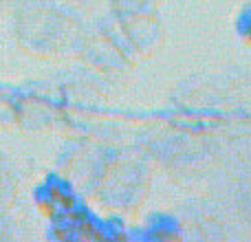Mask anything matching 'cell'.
<instances>
[{
    "label": "cell",
    "mask_w": 251,
    "mask_h": 242,
    "mask_svg": "<svg viewBox=\"0 0 251 242\" xmlns=\"http://www.w3.org/2000/svg\"><path fill=\"white\" fill-rule=\"evenodd\" d=\"M11 33L22 53L35 60L77 57L88 26L62 0H22L13 9Z\"/></svg>",
    "instance_id": "obj_1"
},
{
    "label": "cell",
    "mask_w": 251,
    "mask_h": 242,
    "mask_svg": "<svg viewBox=\"0 0 251 242\" xmlns=\"http://www.w3.org/2000/svg\"><path fill=\"white\" fill-rule=\"evenodd\" d=\"M82 192L106 209L132 212L150 192L148 159L106 143Z\"/></svg>",
    "instance_id": "obj_2"
},
{
    "label": "cell",
    "mask_w": 251,
    "mask_h": 242,
    "mask_svg": "<svg viewBox=\"0 0 251 242\" xmlns=\"http://www.w3.org/2000/svg\"><path fill=\"white\" fill-rule=\"evenodd\" d=\"M143 156H152L161 165L178 174L203 169L212 159V147L205 132L174 125L172 130L150 132L143 139Z\"/></svg>",
    "instance_id": "obj_3"
},
{
    "label": "cell",
    "mask_w": 251,
    "mask_h": 242,
    "mask_svg": "<svg viewBox=\"0 0 251 242\" xmlns=\"http://www.w3.org/2000/svg\"><path fill=\"white\" fill-rule=\"evenodd\" d=\"M18 200V176L11 163L0 154V218H7Z\"/></svg>",
    "instance_id": "obj_4"
},
{
    "label": "cell",
    "mask_w": 251,
    "mask_h": 242,
    "mask_svg": "<svg viewBox=\"0 0 251 242\" xmlns=\"http://www.w3.org/2000/svg\"><path fill=\"white\" fill-rule=\"evenodd\" d=\"M110 13L128 16V13H148L154 11L156 0H108Z\"/></svg>",
    "instance_id": "obj_5"
},
{
    "label": "cell",
    "mask_w": 251,
    "mask_h": 242,
    "mask_svg": "<svg viewBox=\"0 0 251 242\" xmlns=\"http://www.w3.org/2000/svg\"><path fill=\"white\" fill-rule=\"evenodd\" d=\"M236 31H238V33L251 44V4L240 11L238 22H236Z\"/></svg>",
    "instance_id": "obj_6"
},
{
    "label": "cell",
    "mask_w": 251,
    "mask_h": 242,
    "mask_svg": "<svg viewBox=\"0 0 251 242\" xmlns=\"http://www.w3.org/2000/svg\"><path fill=\"white\" fill-rule=\"evenodd\" d=\"M62 2H66L73 9H93V7H97L101 0H62Z\"/></svg>",
    "instance_id": "obj_7"
},
{
    "label": "cell",
    "mask_w": 251,
    "mask_h": 242,
    "mask_svg": "<svg viewBox=\"0 0 251 242\" xmlns=\"http://www.w3.org/2000/svg\"><path fill=\"white\" fill-rule=\"evenodd\" d=\"M22 0H0V13H11Z\"/></svg>",
    "instance_id": "obj_8"
}]
</instances>
